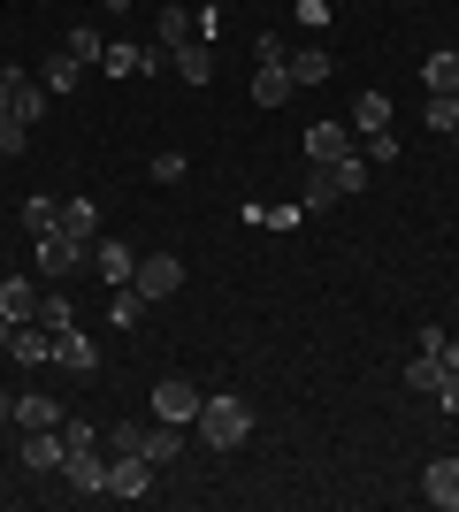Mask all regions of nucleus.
<instances>
[{"mask_svg": "<svg viewBox=\"0 0 459 512\" xmlns=\"http://www.w3.org/2000/svg\"><path fill=\"white\" fill-rule=\"evenodd\" d=\"M138 314H146V291H138V283H115L108 321H115V329H138Z\"/></svg>", "mask_w": 459, "mask_h": 512, "instance_id": "b1692460", "label": "nucleus"}, {"mask_svg": "<svg viewBox=\"0 0 459 512\" xmlns=\"http://www.w3.org/2000/svg\"><path fill=\"white\" fill-rule=\"evenodd\" d=\"M291 100V62H261L253 69V107H284Z\"/></svg>", "mask_w": 459, "mask_h": 512, "instance_id": "ddd939ff", "label": "nucleus"}, {"mask_svg": "<svg viewBox=\"0 0 459 512\" xmlns=\"http://www.w3.org/2000/svg\"><path fill=\"white\" fill-rule=\"evenodd\" d=\"M184 39H199V23L184 16V8H161V46H169V54H176V46H184Z\"/></svg>", "mask_w": 459, "mask_h": 512, "instance_id": "c85d7f7f", "label": "nucleus"}, {"mask_svg": "<svg viewBox=\"0 0 459 512\" xmlns=\"http://www.w3.org/2000/svg\"><path fill=\"white\" fill-rule=\"evenodd\" d=\"M421 497L437 512H459V459H429V474H421Z\"/></svg>", "mask_w": 459, "mask_h": 512, "instance_id": "9d476101", "label": "nucleus"}, {"mask_svg": "<svg viewBox=\"0 0 459 512\" xmlns=\"http://www.w3.org/2000/svg\"><path fill=\"white\" fill-rule=\"evenodd\" d=\"M85 260H92V245H85V237H69L62 222L31 237V268H39V283H62V276H77Z\"/></svg>", "mask_w": 459, "mask_h": 512, "instance_id": "f03ea898", "label": "nucleus"}, {"mask_svg": "<svg viewBox=\"0 0 459 512\" xmlns=\"http://www.w3.org/2000/svg\"><path fill=\"white\" fill-rule=\"evenodd\" d=\"M23 138H31V130H23L16 115H0V161H16V153H23Z\"/></svg>", "mask_w": 459, "mask_h": 512, "instance_id": "473e14b6", "label": "nucleus"}, {"mask_svg": "<svg viewBox=\"0 0 459 512\" xmlns=\"http://www.w3.org/2000/svg\"><path fill=\"white\" fill-rule=\"evenodd\" d=\"M437 406L459 421V367H444V383H437Z\"/></svg>", "mask_w": 459, "mask_h": 512, "instance_id": "f704fd0d", "label": "nucleus"}, {"mask_svg": "<svg viewBox=\"0 0 459 512\" xmlns=\"http://www.w3.org/2000/svg\"><path fill=\"white\" fill-rule=\"evenodd\" d=\"M184 176V153H153V184H176Z\"/></svg>", "mask_w": 459, "mask_h": 512, "instance_id": "c9c22d12", "label": "nucleus"}, {"mask_svg": "<svg viewBox=\"0 0 459 512\" xmlns=\"http://www.w3.org/2000/svg\"><path fill=\"white\" fill-rule=\"evenodd\" d=\"M352 130H360V138L391 130V100H383V92H360V100H352Z\"/></svg>", "mask_w": 459, "mask_h": 512, "instance_id": "6ab92c4d", "label": "nucleus"}, {"mask_svg": "<svg viewBox=\"0 0 459 512\" xmlns=\"http://www.w3.org/2000/svg\"><path fill=\"white\" fill-rule=\"evenodd\" d=\"M176 451H184V428H176V421H153L146 428V459H153V467H176Z\"/></svg>", "mask_w": 459, "mask_h": 512, "instance_id": "aec40b11", "label": "nucleus"}, {"mask_svg": "<svg viewBox=\"0 0 459 512\" xmlns=\"http://www.w3.org/2000/svg\"><path fill=\"white\" fill-rule=\"evenodd\" d=\"M62 444H69V451H77V444H100V428H92V421H69V413H62Z\"/></svg>", "mask_w": 459, "mask_h": 512, "instance_id": "72a5a7b5", "label": "nucleus"}, {"mask_svg": "<svg viewBox=\"0 0 459 512\" xmlns=\"http://www.w3.org/2000/svg\"><path fill=\"white\" fill-rule=\"evenodd\" d=\"M437 383H444V360H437V352H414V367H406V390H414V398H437Z\"/></svg>", "mask_w": 459, "mask_h": 512, "instance_id": "5701e85b", "label": "nucleus"}, {"mask_svg": "<svg viewBox=\"0 0 459 512\" xmlns=\"http://www.w3.org/2000/svg\"><path fill=\"white\" fill-rule=\"evenodd\" d=\"M437 352H444V367H459V337H444V344H437Z\"/></svg>", "mask_w": 459, "mask_h": 512, "instance_id": "58836bf2", "label": "nucleus"}, {"mask_svg": "<svg viewBox=\"0 0 459 512\" xmlns=\"http://www.w3.org/2000/svg\"><path fill=\"white\" fill-rule=\"evenodd\" d=\"M199 406H207V390H192L184 375H161L153 383V421H176V428H192Z\"/></svg>", "mask_w": 459, "mask_h": 512, "instance_id": "7ed1b4c3", "label": "nucleus"}, {"mask_svg": "<svg viewBox=\"0 0 459 512\" xmlns=\"http://www.w3.org/2000/svg\"><path fill=\"white\" fill-rule=\"evenodd\" d=\"M39 321H46V329H69V321H77V306H69V299H46Z\"/></svg>", "mask_w": 459, "mask_h": 512, "instance_id": "e433bc0d", "label": "nucleus"}, {"mask_svg": "<svg viewBox=\"0 0 459 512\" xmlns=\"http://www.w3.org/2000/svg\"><path fill=\"white\" fill-rule=\"evenodd\" d=\"M108 459H146V421H115L108 428Z\"/></svg>", "mask_w": 459, "mask_h": 512, "instance_id": "393cba45", "label": "nucleus"}, {"mask_svg": "<svg viewBox=\"0 0 459 512\" xmlns=\"http://www.w3.org/2000/svg\"><path fill=\"white\" fill-rule=\"evenodd\" d=\"M54 367H69V375H92V367H100V344H92L85 329L69 321V329H54Z\"/></svg>", "mask_w": 459, "mask_h": 512, "instance_id": "1a4fd4ad", "label": "nucleus"}, {"mask_svg": "<svg viewBox=\"0 0 459 512\" xmlns=\"http://www.w3.org/2000/svg\"><path fill=\"white\" fill-rule=\"evenodd\" d=\"M345 153H352V130H345V123H314V130H306V169L345 161Z\"/></svg>", "mask_w": 459, "mask_h": 512, "instance_id": "9b49d317", "label": "nucleus"}, {"mask_svg": "<svg viewBox=\"0 0 459 512\" xmlns=\"http://www.w3.org/2000/svg\"><path fill=\"white\" fill-rule=\"evenodd\" d=\"M16 428H62V406H54L46 390H23L16 398Z\"/></svg>", "mask_w": 459, "mask_h": 512, "instance_id": "f3484780", "label": "nucleus"}, {"mask_svg": "<svg viewBox=\"0 0 459 512\" xmlns=\"http://www.w3.org/2000/svg\"><path fill=\"white\" fill-rule=\"evenodd\" d=\"M69 54H77V62H108V39H100L92 23H77V31H69Z\"/></svg>", "mask_w": 459, "mask_h": 512, "instance_id": "c756f323", "label": "nucleus"}, {"mask_svg": "<svg viewBox=\"0 0 459 512\" xmlns=\"http://www.w3.org/2000/svg\"><path fill=\"white\" fill-rule=\"evenodd\" d=\"M92 268H100V276H108V291H115V283H131L138 253H131V245H115V237H108V245H92Z\"/></svg>", "mask_w": 459, "mask_h": 512, "instance_id": "2eb2a0df", "label": "nucleus"}, {"mask_svg": "<svg viewBox=\"0 0 459 512\" xmlns=\"http://www.w3.org/2000/svg\"><path fill=\"white\" fill-rule=\"evenodd\" d=\"M131 283L146 291V306H153V299H176V291H184V260H176V253H138Z\"/></svg>", "mask_w": 459, "mask_h": 512, "instance_id": "20e7f679", "label": "nucleus"}, {"mask_svg": "<svg viewBox=\"0 0 459 512\" xmlns=\"http://www.w3.org/2000/svg\"><path fill=\"white\" fill-rule=\"evenodd\" d=\"M337 199H345V192H337V176H329V169H306V199H299V214H329Z\"/></svg>", "mask_w": 459, "mask_h": 512, "instance_id": "4be33fe9", "label": "nucleus"}, {"mask_svg": "<svg viewBox=\"0 0 459 512\" xmlns=\"http://www.w3.org/2000/svg\"><path fill=\"white\" fill-rule=\"evenodd\" d=\"M153 474H161L153 459H108V497H131L138 505V497H153Z\"/></svg>", "mask_w": 459, "mask_h": 512, "instance_id": "6e6552de", "label": "nucleus"}, {"mask_svg": "<svg viewBox=\"0 0 459 512\" xmlns=\"http://www.w3.org/2000/svg\"><path fill=\"white\" fill-rule=\"evenodd\" d=\"M421 77H429V92H459V46L429 54V62H421Z\"/></svg>", "mask_w": 459, "mask_h": 512, "instance_id": "a878e982", "label": "nucleus"}, {"mask_svg": "<svg viewBox=\"0 0 459 512\" xmlns=\"http://www.w3.org/2000/svg\"><path fill=\"white\" fill-rule=\"evenodd\" d=\"M62 230L85 237V245H100V207H92V199H62Z\"/></svg>", "mask_w": 459, "mask_h": 512, "instance_id": "412c9836", "label": "nucleus"}, {"mask_svg": "<svg viewBox=\"0 0 459 512\" xmlns=\"http://www.w3.org/2000/svg\"><path fill=\"white\" fill-rule=\"evenodd\" d=\"M108 8H131V0H108Z\"/></svg>", "mask_w": 459, "mask_h": 512, "instance_id": "79ce46f5", "label": "nucleus"}, {"mask_svg": "<svg viewBox=\"0 0 459 512\" xmlns=\"http://www.w3.org/2000/svg\"><path fill=\"white\" fill-rule=\"evenodd\" d=\"M169 62H176V77H184V85H207V77H215V54H207V39H184Z\"/></svg>", "mask_w": 459, "mask_h": 512, "instance_id": "4468645a", "label": "nucleus"}, {"mask_svg": "<svg viewBox=\"0 0 459 512\" xmlns=\"http://www.w3.org/2000/svg\"><path fill=\"white\" fill-rule=\"evenodd\" d=\"M62 482H69L77 497H108V451H100V444H77V451L62 459Z\"/></svg>", "mask_w": 459, "mask_h": 512, "instance_id": "39448f33", "label": "nucleus"}, {"mask_svg": "<svg viewBox=\"0 0 459 512\" xmlns=\"http://www.w3.org/2000/svg\"><path fill=\"white\" fill-rule=\"evenodd\" d=\"M69 444H62V428H23V467L31 474H62Z\"/></svg>", "mask_w": 459, "mask_h": 512, "instance_id": "0eeeda50", "label": "nucleus"}, {"mask_svg": "<svg viewBox=\"0 0 459 512\" xmlns=\"http://www.w3.org/2000/svg\"><path fill=\"white\" fill-rule=\"evenodd\" d=\"M329 46H299V54H291V85H329Z\"/></svg>", "mask_w": 459, "mask_h": 512, "instance_id": "a211bd4d", "label": "nucleus"}, {"mask_svg": "<svg viewBox=\"0 0 459 512\" xmlns=\"http://www.w3.org/2000/svg\"><path fill=\"white\" fill-rule=\"evenodd\" d=\"M8 352H16L23 367H54V329H39V321H16Z\"/></svg>", "mask_w": 459, "mask_h": 512, "instance_id": "f8f14e48", "label": "nucleus"}, {"mask_svg": "<svg viewBox=\"0 0 459 512\" xmlns=\"http://www.w3.org/2000/svg\"><path fill=\"white\" fill-rule=\"evenodd\" d=\"M8 115H16L23 130H31V123H46V85H39V77H31V69H23V77H16V107H8Z\"/></svg>", "mask_w": 459, "mask_h": 512, "instance_id": "dca6fc26", "label": "nucleus"}, {"mask_svg": "<svg viewBox=\"0 0 459 512\" xmlns=\"http://www.w3.org/2000/svg\"><path fill=\"white\" fill-rule=\"evenodd\" d=\"M192 428H199V444H207V451H245V444H253V406H245V398H207Z\"/></svg>", "mask_w": 459, "mask_h": 512, "instance_id": "f257e3e1", "label": "nucleus"}, {"mask_svg": "<svg viewBox=\"0 0 459 512\" xmlns=\"http://www.w3.org/2000/svg\"><path fill=\"white\" fill-rule=\"evenodd\" d=\"M39 314H46L39 276H8V283H0V321H39Z\"/></svg>", "mask_w": 459, "mask_h": 512, "instance_id": "423d86ee", "label": "nucleus"}, {"mask_svg": "<svg viewBox=\"0 0 459 512\" xmlns=\"http://www.w3.org/2000/svg\"><path fill=\"white\" fill-rule=\"evenodd\" d=\"M8 337H16V321H0V352H8Z\"/></svg>", "mask_w": 459, "mask_h": 512, "instance_id": "a19ab883", "label": "nucleus"}, {"mask_svg": "<svg viewBox=\"0 0 459 512\" xmlns=\"http://www.w3.org/2000/svg\"><path fill=\"white\" fill-rule=\"evenodd\" d=\"M421 123H429V130H459V92H429Z\"/></svg>", "mask_w": 459, "mask_h": 512, "instance_id": "cd10ccee", "label": "nucleus"}, {"mask_svg": "<svg viewBox=\"0 0 459 512\" xmlns=\"http://www.w3.org/2000/svg\"><path fill=\"white\" fill-rule=\"evenodd\" d=\"M0 421H16V398H8V390H0Z\"/></svg>", "mask_w": 459, "mask_h": 512, "instance_id": "ea45409f", "label": "nucleus"}, {"mask_svg": "<svg viewBox=\"0 0 459 512\" xmlns=\"http://www.w3.org/2000/svg\"><path fill=\"white\" fill-rule=\"evenodd\" d=\"M77 77H85V62H77V54H46V77H39V85H46V92H77Z\"/></svg>", "mask_w": 459, "mask_h": 512, "instance_id": "bb28decb", "label": "nucleus"}, {"mask_svg": "<svg viewBox=\"0 0 459 512\" xmlns=\"http://www.w3.org/2000/svg\"><path fill=\"white\" fill-rule=\"evenodd\" d=\"M329 176H337V192H360V184H368V161H360V153H345V161H322Z\"/></svg>", "mask_w": 459, "mask_h": 512, "instance_id": "7c9ffc66", "label": "nucleus"}, {"mask_svg": "<svg viewBox=\"0 0 459 512\" xmlns=\"http://www.w3.org/2000/svg\"><path fill=\"white\" fill-rule=\"evenodd\" d=\"M16 77H23V69H0V115L16 107Z\"/></svg>", "mask_w": 459, "mask_h": 512, "instance_id": "4c0bfd02", "label": "nucleus"}, {"mask_svg": "<svg viewBox=\"0 0 459 512\" xmlns=\"http://www.w3.org/2000/svg\"><path fill=\"white\" fill-rule=\"evenodd\" d=\"M23 222H31V237H39V230H54V222H62V199H23Z\"/></svg>", "mask_w": 459, "mask_h": 512, "instance_id": "2f4dec72", "label": "nucleus"}]
</instances>
